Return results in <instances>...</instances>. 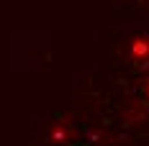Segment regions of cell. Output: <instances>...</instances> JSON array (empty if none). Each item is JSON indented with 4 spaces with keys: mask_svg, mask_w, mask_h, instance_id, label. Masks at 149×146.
Listing matches in <instances>:
<instances>
[{
    "mask_svg": "<svg viewBox=\"0 0 149 146\" xmlns=\"http://www.w3.org/2000/svg\"><path fill=\"white\" fill-rule=\"evenodd\" d=\"M149 51V39H134V44H131V54L134 57H144Z\"/></svg>",
    "mask_w": 149,
    "mask_h": 146,
    "instance_id": "obj_1",
    "label": "cell"
}]
</instances>
